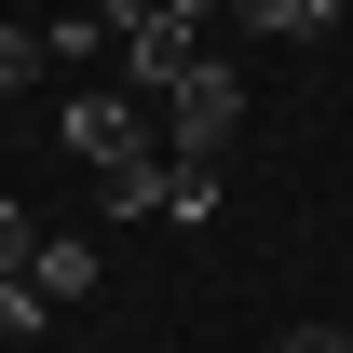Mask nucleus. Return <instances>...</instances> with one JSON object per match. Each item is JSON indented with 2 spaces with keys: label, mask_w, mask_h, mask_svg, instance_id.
I'll return each instance as SVG.
<instances>
[{
  "label": "nucleus",
  "mask_w": 353,
  "mask_h": 353,
  "mask_svg": "<svg viewBox=\"0 0 353 353\" xmlns=\"http://www.w3.org/2000/svg\"><path fill=\"white\" fill-rule=\"evenodd\" d=\"M28 285H41V299H82V285H95V245H82V231H41Z\"/></svg>",
  "instance_id": "obj_6"
},
{
  "label": "nucleus",
  "mask_w": 353,
  "mask_h": 353,
  "mask_svg": "<svg viewBox=\"0 0 353 353\" xmlns=\"http://www.w3.org/2000/svg\"><path fill=\"white\" fill-rule=\"evenodd\" d=\"M163 190H176V163L136 150V163H109V218H163Z\"/></svg>",
  "instance_id": "obj_5"
},
{
  "label": "nucleus",
  "mask_w": 353,
  "mask_h": 353,
  "mask_svg": "<svg viewBox=\"0 0 353 353\" xmlns=\"http://www.w3.org/2000/svg\"><path fill=\"white\" fill-rule=\"evenodd\" d=\"M163 109H176V163H218L231 136H245V68H231V54H190Z\"/></svg>",
  "instance_id": "obj_1"
},
{
  "label": "nucleus",
  "mask_w": 353,
  "mask_h": 353,
  "mask_svg": "<svg viewBox=\"0 0 353 353\" xmlns=\"http://www.w3.org/2000/svg\"><path fill=\"white\" fill-rule=\"evenodd\" d=\"M190 54H204V28L136 14V28H123V82H136V95H176V68H190Z\"/></svg>",
  "instance_id": "obj_3"
},
{
  "label": "nucleus",
  "mask_w": 353,
  "mask_h": 353,
  "mask_svg": "<svg viewBox=\"0 0 353 353\" xmlns=\"http://www.w3.org/2000/svg\"><path fill=\"white\" fill-rule=\"evenodd\" d=\"M231 14H245L259 41H312V28H340L353 0H231Z\"/></svg>",
  "instance_id": "obj_4"
},
{
  "label": "nucleus",
  "mask_w": 353,
  "mask_h": 353,
  "mask_svg": "<svg viewBox=\"0 0 353 353\" xmlns=\"http://www.w3.org/2000/svg\"><path fill=\"white\" fill-rule=\"evenodd\" d=\"M41 312H54V299L28 285V272H0V340H41Z\"/></svg>",
  "instance_id": "obj_8"
},
{
  "label": "nucleus",
  "mask_w": 353,
  "mask_h": 353,
  "mask_svg": "<svg viewBox=\"0 0 353 353\" xmlns=\"http://www.w3.org/2000/svg\"><path fill=\"white\" fill-rule=\"evenodd\" d=\"M14 82H41V28H0V95Z\"/></svg>",
  "instance_id": "obj_9"
},
{
  "label": "nucleus",
  "mask_w": 353,
  "mask_h": 353,
  "mask_svg": "<svg viewBox=\"0 0 353 353\" xmlns=\"http://www.w3.org/2000/svg\"><path fill=\"white\" fill-rule=\"evenodd\" d=\"M68 150H82L95 176H109V163H136V150H150V136H136V95H109V82H95V95H68Z\"/></svg>",
  "instance_id": "obj_2"
},
{
  "label": "nucleus",
  "mask_w": 353,
  "mask_h": 353,
  "mask_svg": "<svg viewBox=\"0 0 353 353\" xmlns=\"http://www.w3.org/2000/svg\"><path fill=\"white\" fill-rule=\"evenodd\" d=\"M95 41H109V14H54V28H41V68H82Z\"/></svg>",
  "instance_id": "obj_7"
},
{
  "label": "nucleus",
  "mask_w": 353,
  "mask_h": 353,
  "mask_svg": "<svg viewBox=\"0 0 353 353\" xmlns=\"http://www.w3.org/2000/svg\"><path fill=\"white\" fill-rule=\"evenodd\" d=\"M41 259V218H28V204H0V272H28Z\"/></svg>",
  "instance_id": "obj_10"
},
{
  "label": "nucleus",
  "mask_w": 353,
  "mask_h": 353,
  "mask_svg": "<svg viewBox=\"0 0 353 353\" xmlns=\"http://www.w3.org/2000/svg\"><path fill=\"white\" fill-rule=\"evenodd\" d=\"M285 353H353V340H340V326H299V340H285Z\"/></svg>",
  "instance_id": "obj_11"
}]
</instances>
